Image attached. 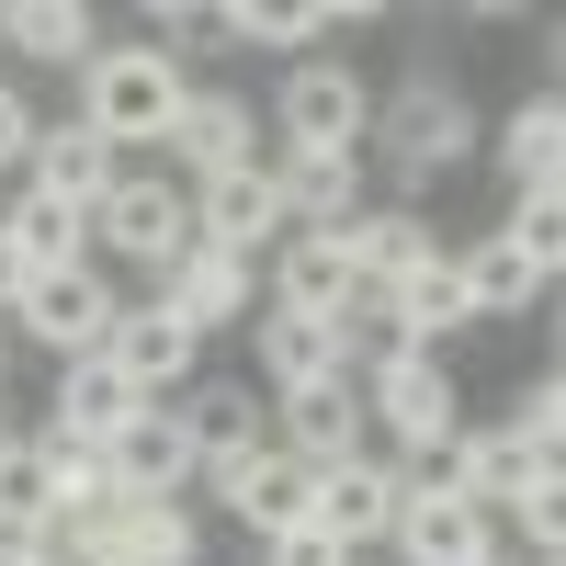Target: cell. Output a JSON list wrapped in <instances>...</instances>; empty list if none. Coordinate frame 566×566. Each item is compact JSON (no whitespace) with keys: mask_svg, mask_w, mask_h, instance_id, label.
<instances>
[{"mask_svg":"<svg viewBox=\"0 0 566 566\" xmlns=\"http://www.w3.org/2000/svg\"><path fill=\"white\" fill-rule=\"evenodd\" d=\"M272 453H295L306 476H328V464L374 453V431H363V386H352V374H328V386L272 397Z\"/></svg>","mask_w":566,"mask_h":566,"instance_id":"obj_9","label":"cell"},{"mask_svg":"<svg viewBox=\"0 0 566 566\" xmlns=\"http://www.w3.org/2000/svg\"><path fill=\"white\" fill-rule=\"evenodd\" d=\"M352 295H363V283H352V261H340L328 227H295V239L261 261V306H283V317H328V328H340Z\"/></svg>","mask_w":566,"mask_h":566,"instance_id":"obj_15","label":"cell"},{"mask_svg":"<svg viewBox=\"0 0 566 566\" xmlns=\"http://www.w3.org/2000/svg\"><path fill=\"white\" fill-rule=\"evenodd\" d=\"M136 408H148V397H136L103 352H80V363H57V397H45V431H34V442H57V453H103Z\"/></svg>","mask_w":566,"mask_h":566,"instance_id":"obj_13","label":"cell"},{"mask_svg":"<svg viewBox=\"0 0 566 566\" xmlns=\"http://www.w3.org/2000/svg\"><path fill=\"white\" fill-rule=\"evenodd\" d=\"M363 136H374V80L352 57H295L272 91V148H340L363 159Z\"/></svg>","mask_w":566,"mask_h":566,"instance_id":"obj_4","label":"cell"},{"mask_svg":"<svg viewBox=\"0 0 566 566\" xmlns=\"http://www.w3.org/2000/svg\"><path fill=\"white\" fill-rule=\"evenodd\" d=\"M23 283H34V272L12 261V239H0V317H12V295H23Z\"/></svg>","mask_w":566,"mask_h":566,"instance_id":"obj_35","label":"cell"},{"mask_svg":"<svg viewBox=\"0 0 566 566\" xmlns=\"http://www.w3.org/2000/svg\"><path fill=\"white\" fill-rule=\"evenodd\" d=\"M148 306H159V317H181L193 340H216V328H250V317H261V272L193 239V250H181V261L148 283Z\"/></svg>","mask_w":566,"mask_h":566,"instance_id":"obj_8","label":"cell"},{"mask_svg":"<svg viewBox=\"0 0 566 566\" xmlns=\"http://www.w3.org/2000/svg\"><path fill=\"white\" fill-rule=\"evenodd\" d=\"M340 23H374V12H363V0H295V12H250V0H239V12H216L227 45H328Z\"/></svg>","mask_w":566,"mask_h":566,"instance_id":"obj_29","label":"cell"},{"mask_svg":"<svg viewBox=\"0 0 566 566\" xmlns=\"http://www.w3.org/2000/svg\"><path fill=\"white\" fill-rule=\"evenodd\" d=\"M216 499H227V522H239L250 544H272V533H295L306 522V510H317V476H306V464L295 453H250V464H216Z\"/></svg>","mask_w":566,"mask_h":566,"instance_id":"obj_19","label":"cell"},{"mask_svg":"<svg viewBox=\"0 0 566 566\" xmlns=\"http://www.w3.org/2000/svg\"><path fill=\"white\" fill-rule=\"evenodd\" d=\"M250 566H352V555H340V544H328L317 522H295V533H272V544H261Z\"/></svg>","mask_w":566,"mask_h":566,"instance_id":"obj_33","label":"cell"},{"mask_svg":"<svg viewBox=\"0 0 566 566\" xmlns=\"http://www.w3.org/2000/svg\"><path fill=\"white\" fill-rule=\"evenodd\" d=\"M103 363L125 374L136 397H181V386H193V363H205V340H193L181 317H159V306H125L114 340H103Z\"/></svg>","mask_w":566,"mask_h":566,"instance_id":"obj_21","label":"cell"},{"mask_svg":"<svg viewBox=\"0 0 566 566\" xmlns=\"http://www.w3.org/2000/svg\"><path fill=\"white\" fill-rule=\"evenodd\" d=\"M488 159H499V181H510V205H522V193H555V170H566V103H555V91L510 103L499 136H488Z\"/></svg>","mask_w":566,"mask_h":566,"instance_id":"obj_25","label":"cell"},{"mask_svg":"<svg viewBox=\"0 0 566 566\" xmlns=\"http://www.w3.org/2000/svg\"><path fill=\"white\" fill-rule=\"evenodd\" d=\"M91 239H103L114 261H136V272L159 283V272H170L181 250H193V193H181L170 170H125L114 193L91 205Z\"/></svg>","mask_w":566,"mask_h":566,"instance_id":"obj_5","label":"cell"},{"mask_svg":"<svg viewBox=\"0 0 566 566\" xmlns=\"http://www.w3.org/2000/svg\"><path fill=\"white\" fill-rule=\"evenodd\" d=\"M170 419H181V442H193L205 476H216V464H250L272 442V397H250V374H205V386H181Z\"/></svg>","mask_w":566,"mask_h":566,"instance_id":"obj_10","label":"cell"},{"mask_svg":"<svg viewBox=\"0 0 566 566\" xmlns=\"http://www.w3.org/2000/svg\"><path fill=\"white\" fill-rule=\"evenodd\" d=\"M250 363H261V397H295V386H328V374H352L340 328H328V317H283V306H261V317H250Z\"/></svg>","mask_w":566,"mask_h":566,"instance_id":"obj_22","label":"cell"},{"mask_svg":"<svg viewBox=\"0 0 566 566\" xmlns=\"http://www.w3.org/2000/svg\"><path fill=\"white\" fill-rule=\"evenodd\" d=\"M397 499H408V488H397V464H386V453H352V464H328V476H317V510H306V522L363 566L374 544L397 533Z\"/></svg>","mask_w":566,"mask_h":566,"instance_id":"obj_12","label":"cell"},{"mask_svg":"<svg viewBox=\"0 0 566 566\" xmlns=\"http://www.w3.org/2000/svg\"><path fill=\"white\" fill-rule=\"evenodd\" d=\"M159 159L181 170V193H193V181H227V170L261 159V114L239 103V91H193V103H181V125L159 136Z\"/></svg>","mask_w":566,"mask_h":566,"instance_id":"obj_11","label":"cell"},{"mask_svg":"<svg viewBox=\"0 0 566 566\" xmlns=\"http://www.w3.org/2000/svg\"><path fill=\"white\" fill-rule=\"evenodd\" d=\"M181 103H193L181 57H159V45H91V69H80V125L103 136L114 159L159 148V136L181 125Z\"/></svg>","mask_w":566,"mask_h":566,"instance_id":"obj_2","label":"cell"},{"mask_svg":"<svg viewBox=\"0 0 566 566\" xmlns=\"http://www.w3.org/2000/svg\"><path fill=\"white\" fill-rule=\"evenodd\" d=\"M533 488H566V464L522 453V442L499 431V419H464V431H453V499H476L488 522H499V510H522Z\"/></svg>","mask_w":566,"mask_h":566,"instance_id":"obj_14","label":"cell"},{"mask_svg":"<svg viewBox=\"0 0 566 566\" xmlns=\"http://www.w3.org/2000/svg\"><path fill=\"white\" fill-rule=\"evenodd\" d=\"M499 431L522 442V453H544V464H555V442H566V374H555V363L533 374L522 397H510V419H499Z\"/></svg>","mask_w":566,"mask_h":566,"instance_id":"obj_30","label":"cell"},{"mask_svg":"<svg viewBox=\"0 0 566 566\" xmlns=\"http://www.w3.org/2000/svg\"><path fill=\"white\" fill-rule=\"evenodd\" d=\"M386 328L408 352H442V340H464L476 328V306H464V272H453V250H431L408 283H386Z\"/></svg>","mask_w":566,"mask_h":566,"instance_id":"obj_24","label":"cell"},{"mask_svg":"<svg viewBox=\"0 0 566 566\" xmlns=\"http://www.w3.org/2000/svg\"><path fill=\"white\" fill-rule=\"evenodd\" d=\"M442 239H431V216H419V205H363L352 227H340V261H352V283H363V295H386V283H408L419 261H431Z\"/></svg>","mask_w":566,"mask_h":566,"instance_id":"obj_23","label":"cell"},{"mask_svg":"<svg viewBox=\"0 0 566 566\" xmlns=\"http://www.w3.org/2000/svg\"><path fill=\"white\" fill-rule=\"evenodd\" d=\"M261 170H272V193H283V216L295 227H340L374 205V181H363V159H340V148H261Z\"/></svg>","mask_w":566,"mask_h":566,"instance_id":"obj_16","label":"cell"},{"mask_svg":"<svg viewBox=\"0 0 566 566\" xmlns=\"http://www.w3.org/2000/svg\"><path fill=\"white\" fill-rule=\"evenodd\" d=\"M0 386H12V328H0Z\"/></svg>","mask_w":566,"mask_h":566,"instance_id":"obj_36","label":"cell"},{"mask_svg":"<svg viewBox=\"0 0 566 566\" xmlns=\"http://www.w3.org/2000/svg\"><path fill=\"white\" fill-rule=\"evenodd\" d=\"M0 45L12 57H34V69H91V45H103V23L80 12V0H0Z\"/></svg>","mask_w":566,"mask_h":566,"instance_id":"obj_26","label":"cell"},{"mask_svg":"<svg viewBox=\"0 0 566 566\" xmlns=\"http://www.w3.org/2000/svg\"><path fill=\"white\" fill-rule=\"evenodd\" d=\"M0 239H12L23 272H80L91 261V216L45 205V193H12V205H0Z\"/></svg>","mask_w":566,"mask_h":566,"instance_id":"obj_27","label":"cell"},{"mask_svg":"<svg viewBox=\"0 0 566 566\" xmlns=\"http://www.w3.org/2000/svg\"><path fill=\"white\" fill-rule=\"evenodd\" d=\"M397 566H499V522L476 499H397V533H386Z\"/></svg>","mask_w":566,"mask_h":566,"instance_id":"obj_17","label":"cell"},{"mask_svg":"<svg viewBox=\"0 0 566 566\" xmlns=\"http://www.w3.org/2000/svg\"><path fill=\"white\" fill-rule=\"evenodd\" d=\"M488 148V125H476V103H464V80L453 69H397V91H374V136H363V159H386V181H397V205H419L442 170H464Z\"/></svg>","mask_w":566,"mask_h":566,"instance_id":"obj_1","label":"cell"},{"mask_svg":"<svg viewBox=\"0 0 566 566\" xmlns=\"http://www.w3.org/2000/svg\"><path fill=\"white\" fill-rule=\"evenodd\" d=\"M103 464H114V488H125V499H181V488L205 476V464H193V442H181V419H170V397H148V408H136L125 431L103 442Z\"/></svg>","mask_w":566,"mask_h":566,"instance_id":"obj_20","label":"cell"},{"mask_svg":"<svg viewBox=\"0 0 566 566\" xmlns=\"http://www.w3.org/2000/svg\"><path fill=\"white\" fill-rule=\"evenodd\" d=\"M114 181H125V159H114L80 114H69V125H34V148H23V193H45V205L91 216V205L114 193Z\"/></svg>","mask_w":566,"mask_h":566,"instance_id":"obj_18","label":"cell"},{"mask_svg":"<svg viewBox=\"0 0 566 566\" xmlns=\"http://www.w3.org/2000/svg\"><path fill=\"white\" fill-rule=\"evenodd\" d=\"M34 103H23V80H0V170H23V148H34Z\"/></svg>","mask_w":566,"mask_h":566,"instance_id":"obj_34","label":"cell"},{"mask_svg":"<svg viewBox=\"0 0 566 566\" xmlns=\"http://www.w3.org/2000/svg\"><path fill=\"white\" fill-rule=\"evenodd\" d=\"M114 317H125V295L80 261V272H34L0 328H12V340H34V352H57V363H80V352H103V340H114Z\"/></svg>","mask_w":566,"mask_h":566,"instance_id":"obj_6","label":"cell"},{"mask_svg":"<svg viewBox=\"0 0 566 566\" xmlns=\"http://www.w3.org/2000/svg\"><path fill=\"white\" fill-rule=\"evenodd\" d=\"M45 510H57V464H45V442L23 431L0 453V522H45Z\"/></svg>","mask_w":566,"mask_h":566,"instance_id":"obj_32","label":"cell"},{"mask_svg":"<svg viewBox=\"0 0 566 566\" xmlns=\"http://www.w3.org/2000/svg\"><path fill=\"white\" fill-rule=\"evenodd\" d=\"M352 386H363V431H386L397 453H431L464 431V386H453L442 352H374Z\"/></svg>","mask_w":566,"mask_h":566,"instance_id":"obj_3","label":"cell"},{"mask_svg":"<svg viewBox=\"0 0 566 566\" xmlns=\"http://www.w3.org/2000/svg\"><path fill=\"white\" fill-rule=\"evenodd\" d=\"M453 272H464V306H476V328H488V317H522V306L544 295V272H533L522 250H510L499 227H488L476 250H453Z\"/></svg>","mask_w":566,"mask_h":566,"instance_id":"obj_28","label":"cell"},{"mask_svg":"<svg viewBox=\"0 0 566 566\" xmlns=\"http://www.w3.org/2000/svg\"><path fill=\"white\" fill-rule=\"evenodd\" d=\"M499 239H510V250H522V261H533V272L555 283V272H566V193H522Z\"/></svg>","mask_w":566,"mask_h":566,"instance_id":"obj_31","label":"cell"},{"mask_svg":"<svg viewBox=\"0 0 566 566\" xmlns=\"http://www.w3.org/2000/svg\"><path fill=\"white\" fill-rule=\"evenodd\" d=\"M193 239L261 272V261H272L283 239H295V216H283V193H272V170L250 159V170H227V181H193Z\"/></svg>","mask_w":566,"mask_h":566,"instance_id":"obj_7","label":"cell"}]
</instances>
